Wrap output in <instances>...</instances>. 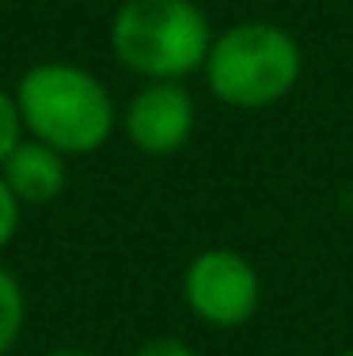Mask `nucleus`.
Returning a JSON list of instances; mask_svg holds the SVG:
<instances>
[{
    "label": "nucleus",
    "mask_w": 353,
    "mask_h": 356,
    "mask_svg": "<svg viewBox=\"0 0 353 356\" xmlns=\"http://www.w3.org/2000/svg\"><path fill=\"white\" fill-rule=\"evenodd\" d=\"M19 118L31 133L65 156L95 152L114 129V103L91 72L72 65H38L19 80Z\"/></svg>",
    "instance_id": "f257e3e1"
},
{
    "label": "nucleus",
    "mask_w": 353,
    "mask_h": 356,
    "mask_svg": "<svg viewBox=\"0 0 353 356\" xmlns=\"http://www.w3.org/2000/svg\"><path fill=\"white\" fill-rule=\"evenodd\" d=\"M111 46L133 72L179 80L209 57V19L194 0H125L114 15Z\"/></svg>",
    "instance_id": "f03ea898"
},
{
    "label": "nucleus",
    "mask_w": 353,
    "mask_h": 356,
    "mask_svg": "<svg viewBox=\"0 0 353 356\" xmlns=\"http://www.w3.org/2000/svg\"><path fill=\"white\" fill-rule=\"evenodd\" d=\"M205 76L228 106H270L300 80V46L274 23H240L209 46Z\"/></svg>",
    "instance_id": "7ed1b4c3"
},
{
    "label": "nucleus",
    "mask_w": 353,
    "mask_h": 356,
    "mask_svg": "<svg viewBox=\"0 0 353 356\" xmlns=\"http://www.w3.org/2000/svg\"><path fill=\"white\" fill-rule=\"evenodd\" d=\"M187 303L213 326H240L258 307V273L235 250H205L187 269Z\"/></svg>",
    "instance_id": "20e7f679"
},
{
    "label": "nucleus",
    "mask_w": 353,
    "mask_h": 356,
    "mask_svg": "<svg viewBox=\"0 0 353 356\" xmlns=\"http://www.w3.org/2000/svg\"><path fill=\"white\" fill-rule=\"evenodd\" d=\"M130 140L148 156H171L194 129V99L175 80H156L125 110Z\"/></svg>",
    "instance_id": "39448f33"
},
{
    "label": "nucleus",
    "mask_w": 353,
    "mask_h": 356,
    "mask_svg": "<svg viewBox=\"0 0 353 356\" xmlns=\"http://www.w3.org/2000/svg\"><path fill=\"white\" fill-rule=\"evenodd\" d=\"M4 182L15 193V201H31V205H46L61 193L65 186V163L61 152L49 148L42 140H19L12 156L4 159Z\"/></svg>",
    "instance_id": "423d86ee"
},
{
    "label": "nucleus",
    "mask_w": 353,
    "mask_h": 356,
    "mask_svg": "<svg viewBox=\"0 0 353 356\" xmlns=\"http://www.w3.org/2000/svg\"><path fill=\"white\" fill-rule=\"evenodd\" d=\"M19 326H23V292L15 284V277L0 269V356L12 349V341L19 337Z\"/></svg>",
    "instance_id": "0eeeda50"
},
{
    "label": "nucleus",
    "mask_w": 353,
    "mask_h": 356,
    "mask_svg": "<svg viewBox=\"0 0 353 356\" xmlns=\"http://www.w3.org/2000/svg\"><path fill=\"white\" fill-rule=\"evenodd\" d=\"M19 125H23L19 106L0 91V163H4V159L12 156V148L19 144Z\"/></svg>",
    "instance_id": "6e6552de"
},
{
    "label": "nucleus",
    "mask_w": 353,
    "mask_h": 356,
    "mask_svg": "<svg viewBox=\"0 0 353 356\" xmlns=\"http://www.w3.org/2000/svg\"><path fill=\"white\" fill-rule=\"evenodd\" d=\"M15 224H19V201H15V193L8 190V182L0 178V247L12 239Z\"/></svg>",
    "instance_id": "1a4fd4ad"
},
{
    "label": "nucleus",
    "mask_w": 353,
    "mask_h": 356,
    "mask_svg": "<svg viewBox=\"0 0 353 356\" xmlns=\"http://www.w3.org/2000/svg\"><path fill=\"white\" fill-rule=\"evenodd\" d=\"M137 356H194V353L182 341H175V337H159V341H148Z\"/></svg>",
    "instance_id": "9d476101"
},
{
    "label": "nucleus",
    "mask_w": 353,
    "mask_h": 356,
    "mask_svg": "<svg viewBox=\"0 0 353 356\" xmlns=\"http://www.w3.org/2000/svg\"><path fill=\"white\" fill-rule=\"evenodd\" d=\"M57 356H91V353H80V349H69V353H57Z\"/></svg>",
    "instance_id": "9b49d317"
},
{
    "label": "nucleus",
    "mask_w": 353,
    "mask_h": 356,
    "mask_svg": "<svg viewBox=\"0 0 353 356\" xmlns=\"http://www.w3.org/2000/svg\"><path fill=\"white\" fill-rule=\"evenodd\" d=\"M338 356H353V349H350V353H338Z\"/></svg>",
    "instance_id": "f8f14e48"
}]
</instances>
